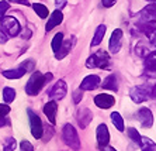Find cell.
Returning <instances> with one entry per match:
<instances>
[{"label": "cell", "mask_w": 156, "mask_h": 151, "mask_svg": "<svg viewBox=\"0 0 156 151\" xmlns=\"http://www.w3.org/2000/svg\"><path fill=\"white\" fill-rule=\"evenodd\" d=\"M52 79V74H41V72H34L30 76L28 82L26 85V93L30 96H35L41 92L42 86Z\"/></svg>", "instance_id": "obj_1"}, {"label": "cell", "mask_w": 156, "mask_h": 151, "mask_svg": "<svg viewBox=\"0 0 156 151\" xmlns=\"http://www.w3.org/2000/svg\"><path fill=\"white\" fill-rule=\"evenodd\" d=\"M62 137H63V141H65V144L68 147H70L75 151L80 150V138H79V136H77L76 129H75L72 124L68 123V124L63 126Z\"/></svg>", "instance_id": "obj_2"}, {"label": "cell", "mask_w": 156, "mask_h": 151, "mask_svg": "<svg viewBox=\"0 0 156 151\" xmlns=\"http://www.w3.org/2000/svg\"><path fill=\"white\" fill-rule=\"evenodd\" d=\"M0 21H2L0 28L7 34V37H16L21 31V26H20L18 20L14 19V17H11V16H4Z\"/></svg>", "instance_id": "obj_3"}, {"label": "cell", "mask_w": 156, "mask_h": 151, "mask_svg": "<svg viewBox=\"0 0 156 151\" xmlns=\"http://www.w3.org/2000/svg\"><path fill=\"white\" fill-rule=\"evenodd\" d=\"M110 64V57L105 51H97L93 55L89 57V59L86 61V66L87 68H107Z\"/></svg>", "instance_id": "obj_4"}, {"label": "cell", "mask_w": 156, "mask_h": 151, "mask_svg": "<svg viewBox=\"0 0 156 151\" xmlns=\"http://www.w3.org/2000/svg\"><path fill=\"white\" fill-rule=\"evenodd\" d=\"M28 113V119H30V126H31V134H33L34 138H42V134H44V126L42 122H41L40 116L37 113H34L31 109L27 110Z\"/></svg>", "instance_id": "obj_5"}, {"label": "cell", "mask_w": 156, "mask_h": 151, "mask_svg": "<svg viewBox=\"0 0 156 151\" xmlns=\"http://www.w3.org/2000/svg\"><path fill=\"white\" fill-rule=\"evenodd\" d=\"M122 37H124V33L121 28H115L113 31L108 41V50L111 54H117L121 50V47H122Z\"/></svg>", "instance_id": "obj_6"}, {"label": "cell", "mask_w": 156, "mask_h": 151, "mask_svg": "<svg viewBox=\"0 0 156 151\" xmlns=\"http://www.w3.org/2000/svg\"><path fill=\"white\" fill-rule=\"evenodd\" d=\"M129 96L135 103H142V102H146L151 98V90L146 86H134L131 89Z\"/></svg>", "instance_id": "obj_7"}, {"label": "cell", "mask_w": 156, "mask_h": 151, "mask_svg": "<svg viewBox=\"0 0 156 151\" xmlns=\"http://www.w3.org/2000/svg\"><path fill=\"white\" fill-rule=\"evenodd\" d=\"M141 19L145 24L151 26L152 28H156V4L155 3L146 6L141 11Z\"/></svg>", "instance_id": "obj_8"}, {"label": "cell", "mask_w": 156, "mask_h": 151, "mask_svg": "<svg viewBox=\"0 0 156 151\" xmlns=\"http://www.w3.org/2000/svg\"><path fill=\"white\" fill-rule=\"evenodd\" d=\"M136 117H138L139 123L144 129H151L153 126V113L148 107H141L136 113Z\"/></svg>", "instance_id": "obj_9"}, {"label": "cell", "mask_w": 156, "mask_h": 151, "mask_svg": "<svg viewBox=\"0 0 156 151\" xmlns=\"http://www.w3.org/2000/svg\"><path fill=\"white\" fill-rule=\"evenodd\" d=\"M68 93V85H66L65 81H58L54 85V88L49 90V96H51L54 100H61L63 99Z\"/></svg>", "instance_id": "obj_10"}, {"label": "cell", "mask_w": 156, "mask_h": 151, "mask_svg": "<svg viewBox=\"0 0 156 151\" xmlns=\"http://www.w3.org/2000/svg\"><path fill=\"white\" fill-rule=\"evenodd\" d=\"M115 103V98L108 93H100L94 98V105L100 109H110Z\"/></svg>", "instance_id": "obj_11"}, {"label": "cell", "mask_w": 156, "mask_h": 151, "mask_svg": "<svg viewBox=\"0 0 156 151\" xmlns=\"http://www.w3.org/2000/svg\"><path fill=\"white\" fill-rule=\"evenodd\" d=\"M101 83V79L98 75H87L84 78L82 83H80V90H93V89L98 88Z\"/></svg>", "instance_id": "obj_12"}, {"label": "cell", "mask_w": 156, "mask_h": 151, "mask_svg": "<svg viewBox=\"0 0 156 151\" xmlns=\"http://www.w3.org/2000/svg\"><path fill=\"white\" fill-rule=\"evenodd\" d=\"M56 112H58V105H56V100H51L48 103L44 105V113L47 116L48 122L51 123L52 126L56 123Z\"/></svg>", "instance_id": "obj_13"}, {"label": "cell", "mask_w": 156, "mask_h": 151, "mask_svg": "<svg viewBox=\"0 0 156 151\" xmlns=\"http://www.w3.org/2000/svg\"><path fill=\"white\" fill-rule=\"evenodd\" d=\"M96 137H97V144L98 147L107 145L110 143V131L105 124H100L96 130Z\"/></svg>", "instance_id": "obj_14"}, {"label": "cell", "mask_w": 156, "mask_h": 151, "mask_svg": "<svg viewBox=\"0 0 156 151\" xmlns=\"http://www.w3.org/2000/svg\"><path fill=\"white\" fill-rule=\"evenodd\" d=\"M62 21H63V14H62V10L56 9L52 14H49V19H48V23H47V26H45V31L48 33V31L54 30L55 27L59 26Z\"/></svg>", "instance_id": "obj_15"}, {"label": "cell", "mask_w": 156, "mask_h": 151, "mask_svg": "<svg viewBox=\"0 0 156 151\" xmlns=\"http://www.w3.org/2000/svg\"><path fill=\"white\" fill-rule=\"evenodd\" d=\"M91 120H93V113L87 107H83L77 112V123L82 129H86L87 126L90 124Z\"/></svg>", "instance_id": "obj_16"}, {"label": "cell", "mask_w": 156, "mask_h": 151, "mask_svg": "<svg viewBox=\"0 0 156 151\" xmlns=\"http://www.w3.org/2000/svg\"><path fill=\"white\" fill-rule=\"evenodd\" d=\"M75 38H70V40H66V41H63L62 42V45L59 47V50L56 52H55V58L56 59H63L65 57H68V54L70 52V50H72V47H73V44H75Z\"/></svg>", "instance_id": "obj_17"}, {"label": "cell", "mask_w": 156, "mask_h": 151, "mask_svg": "<svg viewBox=\"0 0 156 151\" xmlns=\"http://www.w3.org/2000/svg\"><path fill=\"white\" fill-rule=\"evenodd\" d=\"M24 74H27V71L21 65L18 66V68H16V69L3 71V76L7 78V79H20L21 76H24Z\"/></svg>", "instance_id": "obj_18"}, {"label": "cell", "mask_w": 156, "mask_h": 151, "mask_svg": "<svg viewBox=\"0 0 156 151\" xmlns=\"http://www.w3.org/2000/svg\"><path fill=\"white\" fill-rule=\"evenodd\" d=\"M103 86V89H107V90H113V92H117L118 90V83H117V78L114 74L108 75V76L104 79L103 83H100Z\"/></svg>", "instance_id": "obj_19"}, {"label": "cell", "mask_w": 156, "mask_h": 151, "mask_svg": "<svg viewBox=\"0 0 156 151\" xmlns=\"http://www.w3.org/2000/svg\"><path fill=\"white\" fill-rule=\"evenodd\" d=\"M105 31H107V27H105L104 24H100V26L96 28L94 37H93V40H91V47H97V45L101 42L103 38H104V35H105Z\"/></svg>", "instance_id": "obj_20"}, {"label": "cell", "mask_w": 156, "mask_h": 151, "mask_svg": "<svg viewBox=\"0 0 156 151\" xmlns=\"http://www.w3.org/2000/svg\"><path fill=\"white\" fill-rule=\"evenodd\" d=\"M111 122H113V124L115 126V129L118 130V131H124V120H122V116H121L118 112H113L111 113Z\"/></svg>", "instance_id": "obj_21"}, {"label": "cell", "mask_w": 156, "mask_h": 151, "mask_svg": "<svg viewBox=\"0 0 156 151\" xmlns=\"http://www.w3.org/2000/svg\"><path fill=\"white\" fill-rule=\"evenodd\" d=\"M139 147L142 148V151H156V143L148 137H141Z\"/></svg>", "instance_id": "obj_22"}, {"label": "cell", "mask_w": 156, "mask_h": 151, "mask_svg": "<svg viewBox=\"0 0 156 151\" xmlns=\"http://www.w3.org/2000/svg\"><path fill=\"white\" fill-rule=\"evenodd\" d=\"M33 9H34V11H35L37 14H38V17H40V19H47L48 14H49L48 7H47V6H44V4H41V3H34L33 4Z\"/></svg>", "instance_id": "obj_23"}, {"label": "cell", "mask_w": 156, "mask_h": 151, "mask_svg": "<svg viewBox=\"0 0 156 151\" xmlns=\"http://www.w3.org/2000/svg\"><path fill=\"white\" fill-rule=\"evenodd\" d=\"M3 99L6 103H11L16 99V90L13 88H4L3 89Z\"/></svg>", "instance_id": "obj_24"}, {"label": "cell", "mask_w": 156, "mask_h": 151, "mask_svg": "<svg viewBox=\"0 0 156 151\" xmlns=\"http://www.w3.org/2000/svg\"><path fill=\"white\" fill-rule=\"evenodd\" d=\"M62 42H63V34L62 33H58L55 34V37L52 38V42H51V47H52V51L56 52L59 50V47L62 45Z\"/></svg>", "instance_id": "obj_25"}, {"label": "cell", "mask_w": 156, "mask_h": 151, "mask_svg": "<svg viewBox=\"0 0 156 151\" xmlns=\"http://www.w3.org/2000/svg\"><path fill=\"white\" fill-rule=\"evenodd\" d=\"M127 133H128V137H129V138L134 141L135 144H138V145L141 144V137L142 136L138 133V130L134 129V127H129V129L127 130Z\"/></svg>", "instance_id": "obj_26"}, {"label": "cell", "mask_w": 156, "mask_h": 151, "mask_svg": "<svg viewBox=\"0 0 156 151\" xmlns=\"http://www.w3.org/2000/svg\"><path fill=\"white\" fill-rule=\"evenodd\" d=\"M16 145H17L16 138L9 137V138H6V140H4V151H14L16 150Z\"/></svg>", "instance_id": "obj_27"}, {"label": "cell", "mask_w": 156, "mask_h": 151, "mask_svg": "<svg viewBox=\"0 0 156 151\" xmlns=\"http://www.w3.org/2000/svg\"><path fill=\"white\" fill-rule=\"evenodd\" d=\"M136 54L141 57H146L149 54V50H148V44L146 42H139L136 44Z\"/></svg>", "instance_id": "obj_28"}, {"label": "cell", "mask_w": 156, "mask_h": 151, "mask_svg": "<svg viewBox=\"0 0 156 151\" xmlns=\"http://www.w3.org/2000/svg\"><path fill=\"white\" fill-rule=\"evenodd\" d=\"M20 151H34V145L30 141L23 140L20 143Z\"/></svg>", "instance_id": "obj_29"}, {"label": "cell", "mask_w": 156, "mask_h": 151, "mask_svg": "<svg viewBox=\"0 0 156 151\" xmlns=\"http://www.w3.org/2000/svg\"><path fill=\"white\" fill-rule=\"evenodd\" d=\"M9 3L7 2H0V20L4 17V14H6V11L9 10Z\"/></svg>", "instance_id": "obj_30"}, {"label": "cell", "mask_w": 156, "mask_h": 151, "mask_svg": "<svg viewBox=\"0 0 156 151\" xmlns=\"http://www.w3.org/2000/svg\"><path fill=\"white\" fill-rule=\"evenodd\" d=\"M21 66L24 68V69L27 71V72H31V71H34V61H26V62H23Z\"/></svg>", "instance_id": "obj_31"}, {"label": "cell", "mask_w": 156, "mask_h": 151, "mask_svg": "<svg viewBox=\"0 0 156 151\" xmlns=\"http://www.w3.org/2000/svg\"><path fill=\"white\" fill-rule=\"evenodd\" d=\"M10 113V107L7 105H0V117L2 116H7Z\"/></svg>", "instance_id": "obj_32"}, {"label": "cell", "mask_w": 156, "mask_h": 151, "mask_svg": "<svg viewBox=\"0 0 156 151\" xmlns=\"http://www.w3.org/2000/svg\"><path fill=\"white\" fill-rule=\"evenodd\" d=\"M82 98H83V93H82V90H76V92H73V100H75V103H79L80 100H82Z\"/></svg>", "instance_id": "obj_33"}, {"label": "cell", "mask_w": 156, "mask_h": 151, "mask_svg": "<svg viewBox=\"0 0 156 151\" xmlns=\"http://www.w3.org/2000/svg\"><path fill=\"white\" fill-rule=\"evenodd\" d=\"M117 0H101V4L104 7H113L114 4H115Z\"/></svg>", "instance_id": "obj_34"}, {"label": "cell", "mask_w": 156, "mask_h": 151, "mask_svg": "<svg viewBox=\"0 0 156 151\" xmlns=\"http://www.w3.org/2000/svg\"><path fill=\"white\" fill-rule=\"evenodd\" d=\"M7 34L4 33L3 30L0 28V44H4V42H6V41H7Z\"/></svg>", "instance_id": "obj_35"}, {"label": "cell", "mask_w": 156, "mask_h": 151, "mask_svg": "<svg viewBox=\"0 0 156 151\" xmlns=\"http://www.w3.org/2000/svg\"><path fill=\"white\" fill-rule=\"evenodd\" d=\"M30 35H31V31H30V28H24L21 31V38H30Z\"/></svg>", "instance_id": "obj_36"}, {"label": "cell", "mask_w": 156, "mask_h": 151, "mask_svg": "<svg viewBox=\"0 0 156 151\" xmlns=\"http://www.w3.org/2000/svg\"><path fill=\"white\" fill-rule=\"evenodd\" d=\"M11 3H17V4H24V6H28V0H9Z\"/></svg>", "instance_id": "obj_37"}, {"label": "cell", "mask_w": 156, "mask_h": 151, "mask_svg": "<svg viewBox=\"0 0 156 151\" xmlns=\"http://www.w3.org/2000/svg\"><path fill=\"white\" fill-rule=\"evenodd\" d=\"M100 150H101V151H117L114 147H110L108 144H107V145H103V147H100Z\"/></svg>", "instance_id": "obj_38"}, {"label": "cell", "mask_w": 156, "mask_h": 151, "mask_svg": "<svg viewBox=\"0 0 156 151\" xmlns=\"http://www.w3.org/2000/svg\"><path fill=\"white\" fill-rule=\"evenodd\" d=\"M65 4H66V2H65V0H56V6H58V7H59V10H61V9L63 7Z\"/></svg>", "instance_id": "obj_39"}, {"label": "cell", "mask_w": 156, "mask_h": 151, "mask_svg": "<svg viewBox=\"0 0 156 151\" xmlns=\"http://www.w3.org/2000/svg\"><path fill=\"white\" fill-rule=\"evenodd\" d=\"M4 124H6V116H2L0 117V127H3Z\"/></svg>", "instance_id": "obj_40"}, {"label": "cell", "mask_w": 156, "mask_h": 151, "mask_svg": "<svg viewBox=\"0 0 156 151\" xmlns=\"http://www.w3.org/2000/svg\"><path fill=\"white\" fill-rule=\"evenodd\" d=\"M149 2H153V3H155V4H156V0H149Z\"/></svg>", "instance_id": "obj_41"}]
</instances>
